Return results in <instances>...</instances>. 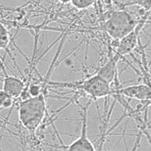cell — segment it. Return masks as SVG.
I'll return each mask as SVG.
<instances>
[{
  "instance_id": "cell-1",
  "label": "cell",
  "mask_w": 151,
  "mask_h": 151,
  "mask_svg": "<svg viewBox=\"0 0 151 151\" xmlns=\"http://www.w3.org/2000/svg\"><path fill=\"white\" fill-rule=\"evenodd\" d=\"M45 113L46 103L45 93L22 101L18 107V116L21 124L32 133L40 126Z\"/></svg>"
},
{
  "instance_id": "cell-2",
  "label": "cell",
  "mask_w": 151,
  "mask_h": 151,
  "mask_svg": "<svg viewBox=\"0 0 151 151\" xmlns=\"http://www.w3.org/2000/svg\"><path fill=\"white\" fill-rule=\"evenodd\" d=\"M52 86H57L60 87H73L79 89L88 94L92 99L96 100L109 96L112 93L110 83L104 79L100 75L96 74L89 78L80 83H59V82H49Z\"/></svg>"
},
{
  "instance_id": "cell-3",
  "label": "cell",
  "mask_w": 151,
  "mask_h": 151,
  "mask_svg": "<svg viewBox=\"0 0 151 151\" xmlns=\"http://www.w3.org/2000/svg\"><path fill=\"white\" fill-rule=\"evenodd\" d=\"M135 22L133 19L125 12L121 11L114 14L106 22V31L114 38H123L133 31Z\"/></svg>"
},
{
  "instance_id": "cell-4",
  "label": "cell",
  "mask_w": 151,
  "mask_h": 151,
  "mask_svg": "<svg viewBox=\"0 0 151 151\" xmlns=\"http://www.w3.org/2000/svg\"><path fill=\"white\" fill-rule=\"evenodd\" d=\"M90 102L91 101H89L88 103L82 109V116H81L82 127H81L80 135L71 144L67 146L66 147L67 151H96L94 146L93 145L92 141L89 139L87 135V109H88V106L90 105Z\"/></svg>"
},
{
  "instance_id": "cell-5",
  "label": "cell",
  "mask_w": 151,
  "mask_h": 151,
  "mask_svg": "<svg viewBox=\"0 0 151 151\" xmlns=\"http://www.w3.org/2000/svg\"><path fill=\"white\" fill-rule=\"evenodd\" d=\"M0 66L4 72L5 78H4V84H3V91L7 93L9 96H11L13 99L17 100L21 97L23 91L26 88V84L21 80L20 78L14 77V76H10L7 74L6 70L5 69V67L2 65L1 61H0Z\"/></svg>"
},
{
  "instance_id": "cell-6",
  "label": "cell",
  "mask_w": 151,
  "mask_h": 151,
  "mask_svg": "<svg viewBox=\"0 0 151 151\" xmlns=\"http://www.w3.org/2000/svg\"><path fill=\"white\" fill-rule=\"evenodd\" d=\"M119 93L127 97L140 101H147L151 99V88L143 85L129 86L124 89H121Z\"/></svg>"
},
{
  "instance_id": "cell-7",
  "label": "cell",
  "mask_w": 151,
  "mask_h": 151,
  "mask_svg": "<svg viewBox=\"0 0 151 151\" xmlns=\"http://www.w3.org/2000/svg\"><path fill=\"white\" fill-rule=\"evenodd\" d=\"M135 45H136V37L134 35V32L132 31L122 38L120 45L118 46L119 48L117 50V53H119L120 55H124L126 53H129L134 48Z\"/></svg>"
},
{
  "instance_id": "cell-8",
  "label": "cell",
  "mask_w": 151,
  "mask_h": 151,
  "mask_svg": "<svg viewBox=\"0 0 151 151\" xmlns=\"http://www.w3.org/2000/svg\"><path fill=\"white\" fill-rule=\"evenodd\" d=\"M115 73H116L115 62L113 60H111L110 62L106 64L102 68H101V70L97 74L100 75L101 77H102L104 79H106L107 81H109L110 83L112 81L113 78H114Z\"/></svg>"
},
{
  "instance_id": "cell-9",
  "label": "cell",
  "mask_w": 151,
  "mask_h": 151,
  "mask_svg": "<svg viewBox=\"0 0 151 151\" xmlns=\"http://www.w3.org/2000/svg\"><path fill=\"white\" fill-rule=\"evenodd\" d=\"M10 43V36L6 27L0 22V50L6 49Z\"/></svg>"
},
{
  "instance_id": "cell-10",
  "label": "cell",
  "mask_w": 151,
  "mask_h": 151,
  "mask_svg": "<svg viewBox=\"0 0 151 151\" xmlns=\"http://www.w3.org/2000/svg\"><path fill=\"white\" fill-rule=\"evenodd\" d=\"M94 2V0H71V4L78 9H86L90 7Z\"/></svg>"
},
{
  "instance_id": "cell-11",
  "label": "cell",
  "mask_w": 151,
  "mask_h": 151,
  "mask_svg": "<svg viewBox=\"0 0 151 151\" xmlns=\"http://www.w3.org/2000/svg\"><path fill=\"white\" fill-rule=\"evenodd\" d=\"M137 3L143 6L146 9L151 7V0H138Z\"/></svg>"
},
{
  "instance_id": "cell-12",
  "label": "cell",
  "mask_w": 151,
  "mask_h": 151,
  "mask_svg": "<svg viewBox=\"0 0 151 151\" xmlns=\"http://www.w3.org/2000/svg\"><path fill=\"white\" fill-rule=\"evenodd\" d=\"M58 1H60L62 4H68V3H70L71 2V0H58Z\"/></svg>"
}]
</instances>
